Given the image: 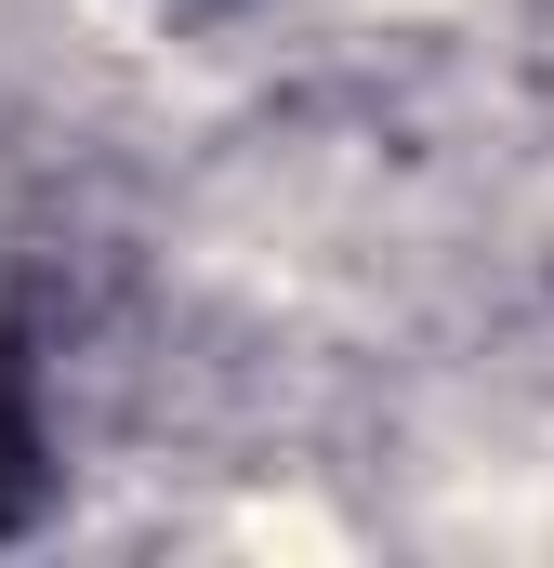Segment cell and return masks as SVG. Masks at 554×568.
I'll return each instance as SVG.
<instances>
[{
	"mask_svg": "<svg viewBox=\"0 0 554 568\" xmlns=\"http://www.w3.org/2000/svg\"><path fill=\"white\" fill-rule=\"evenodd\" d=\"M40 489H53V424H40V384H27V357H0V542L40 516Z\"/></svg>",
	"mask_w": 554,
	"mask_h": 568,
	"instance_id": "obj_1",
	"label": "cell"
}]
</instances>
